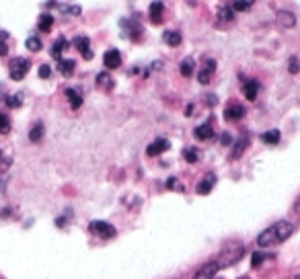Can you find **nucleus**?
Instances as JSON below:
<instances>
[{
  "label": "nucleus",
  "instance_id": "f257e3e1",
  "mask_svg": "<svg viewBox=\"0 0 300 279\" xmlns=\"http://www.w3.org/2000/svg\"><path fill=\"white\" fill-rule=\"evenodd\" d=\"M294 232V224H290V222L282 220V222H276L274 226H269L267 230H263L259 236H257V244L267 249V246H276L284 240H288Z\"/></svg>",
  "mask_w": 300,
  "mask_h": 279
},
{
  "label": "nucleus",
  "instance_id": "f03ea898",
  "mask_svg": "<svg viewBox=\"0 0 300 279\" xmlns=\"http://www.w3.org/2000/svg\"><path fill=\"white\" fill-rule=\"evenodd\" d=\"M243 255H245V246L241 244V242H228V244H224V249L218 253V257H216V265L218 267H232L234 263H238L241 259H243Z\"/></svg>",
  "mask_w": 300,
  "mask_h": 279
},
{
  "label": "nucleus",
  "instance_id": "7ed1b4c3",
  "mask_svg": "<svg viewBox=\"0 0 300 279\" xmlns=\"http://www.w3.org/2000/svg\"><path fill=\"white\" fill-rule=\"evenodd\" d=\"M29 70H31V62L27 58H13L9 64V72L13 80H23Z\"/></svg>",
  "mask_w": 300,
  "mask_h": 279
},
{
  "label": "nucleus",
  "instance_id": "20e7f679",
  "mask_svg": "<svg viewBox=\"0 0 300 279\" xmlns=\"http://www.w3.org/2000/svg\"><path fill=\"white\" fill-rule=\"evenodd\" d=\"M91 232L95 234V236H99V238H105V240H109V238H113L115 234H117V230L109 224V222H91Z\"/></svg>",
  "mask_w": 300,
  "mask_h": 279
},
{
  "label": "nucleus",
  "instance_id": "39448f33",
  "mask_svg": "<svg viewBox=\"0 0 300 279\" xmlns=\"http://www.w3.org/2000/svg\"><path fill=\"white\" fill-rule=\"evenodd\" d=\"M245 117V107L241 103H228V107L224 109V119L226 121H238Z\"/></svg>",
  "mask_w": 300,
  "mask_h": 279
},
{
  "label": "nucleus",
  "instance_id": "423d86ee",
  "mask_svg": "<svg viewBox=\"0 0 300 279\" xmlns=\"http://www.w3.org/2000/svg\"><path fill=\"white\" fill-rule=\"evenodd\" d=\"M103 64H105L107 70H117V68L122 66V53H119L117 49H109V51H105V55H103Z\"/></svg>",
  "mask_w": 300,
  "mask_h": 279
},
{
  "label": "nucleus",
  "instance_id": "0eeeda50",
  "mask_svg": "<svg viewBox=\"0 0 300 279\" xmlns=\"http://www.w3.org/2000/svg\"><path fill=\"white\" fill-rule=\"evenodd\" d=\"M214 70H216V62L210 60V58H206V60H204V68L199 70V74H197L199 82H202V84H208L210 78H212V72H214Z\"/></svg>",
  "mask_w": 300,
  "mask_h": 279
},
{
  "label": "nucleus",
  "instance_id": "6e6552de",
  "mask_svg": "<svg viewBox=\"0 0 300 279\" xmlns=\"http://www.w3.org/2000/svg\"><path fill=\"white\" fill-rule=\"evenodd\" d=\"M218 269H220V267H218L216 263H208V265H204L202 269L195 273L193 279H220V277H216V271H218Z\"/></svg>",
  "mask_w": 300,
  "mask_h": 279
},
{
  "label": "nucleus",
  "instance_id": "1a4fd4ad",
  "mask_svg": "<svg viewBox=\"0 0 300 279\" xmlns=\"http://www.w3.org/2000/svg\"><path fill=\"white\" fill-rule=\"evenodd\" d=\"M169 146H171V144H169L167 140L159 138V140H155L153 144L146 148V154H148V156H159V154H163L165 150H169Z\"/></svg>",
  "mask_w": 300,
  "mask_h": 279
},
{
  "label": "nucleus",
  "instance_id": "9d476101",
  "mask_svg": "<svg viewBox=\"0 0 300 279\" xmlns=\"http://www.w3.org/2000/svg\"><path fill=\"white\" fill-rule=\"evenodd\" d=\"M214 185H216V175L214 173H208L206 179L197 185V195H208L214 189Z\"/></svg>",
  "mask_w": 300,
  "mask_h": 279
},
{
  "label": "nucleus",
  "instance_id": "9b49d317",
  "mask_svg": "<svg viewBox=\"0 0 300 279\" xmlns=\"http://www.w3.org/2000/svg\"><path fill=\"white\" fill-rule=\"evenodd\" d=\"M74 45H76V49L84 55L86 60H91V58H93V51H91V41H88V37H76V39H74Z\"/></svg>",
  "mask_w": 300,
  "mask_h": 279
},
{
  "label": "nucleus",
  "instance_id": "f8f14e48",
  "mask_svg": "<svg viewBox=\"0 0 300 279\" xmlns=\"http://www.w3.org/2000/svg\"><path fill=\"white\" fill-rule=\"evenodd\" d=\"M257 90H259V82H257V80H249V82H245V86H243V92H245V97H247L249 101H255V99H257Z\"/></svg>",
  "mask_w": 300,
  "mask_h": 279
},
{
  "label": "nucleus",
  "instance_id": "ddd939ff",
  "mask_svg": "<svg viewBox=\"0 0 300 279\" xmlns=\"http://www.w3.org/2000/svg\"><path fill=\"white\" fill-rule=\"evenodd\" d=\"M278 23H280L282 27H286V29H292V27L296 25V17H294L292 13H288V11H280V13H278Z\"/></svg>",
  "mask_w": 300,
  "mask_h": 279
},
{
  "label": "nucleus",
  "instance_id": "4468645a",
  "mask_svg": "<svg viewBox=\"0 0 300 279\" xmlns=\"http://www.w3.org/2000/svg\"><path fill=\"white\" fill-rule=\"evenodd\" d=\"M193 136H195L197 140H210V138L214 136V130H212V126H210V123H204V126L195 128Z\"/></svg>",
  "mask_w": 300,
  "mask_h": 279
},
{
  "label": "nucleus",
  "instance_id": "2eb2a0df",
  "mask_svg": "<svg viewBox=\"0 0 300 279\" xmlns=\"http://www.w3.org/2000/svg\"><path fill=\"white\" fill-rule=\"evenodd\" d=\"M163 11H165L163 3H153V5H150V21L161 23L163 21Z\"/></svg>",
  "mask_w": 300,
  "mask_h": 279
},
{
  "label": "nucleus",
  "instance_id": "dca6fc26",
  "mask_svg": "<svg viewBox=\"0 0 300 279\" xmlns=\"http://www.w3.org/2000/svg\"><path fill=\"white\" fill-rule=\"evenodd\" d=\"M247 146H249V138H245V136H243V138H238V140H236V144H234V148H232V154H230V158H232V160L241 158Z\"/></svg>",
  "mask_w": 300,
  "mask_h": 279
},
{
  "label": "nucleus",
  "instance_id": "f3484780",
  "mask_svg": "<svg viewBox=\"0 0 300 279\" xmlns=\"http://www.w3.org/2000/svg\"><path fill=\"white\" fill-rule=\"evenodd\" d=\"M68 47V41L64 39V37H60L56 43H54V47H52V55H54V58L60 62L62 60V49H66Z\"/></svg>",
  "mask_w": 300,
  "mask_h": 279
},
{
  "label": "nucleus",
  "instance_id": "a211bd4d",
  "mask_svg": "<svg viewBox=\"0 0 300 279\" xmlns=\"http://www.w3.org/2000/svg\"><path fill=\"white\" fill-rule=\"evenodd\" d=\"M52 25H54V17L52 15H41L39 19H37V27H39V31H49L52 29Z\"/></svg>",
  "mask_w": 300,
  "mask_h": 279
},
{
  "label": "nucleus",
  "instance_id": "6ab92c4d",
  "mask_svg": "<svg viewBox=\"0 0 300 279\" xmlns=\"http://www.w3.org/2000/svg\"><path fill=\"white\" fill-rule=\"evenodd\" d=\"M163 39H165V43H169L171 47H177V45L181 43V35H179L177 31H165V33H163Z\"/></svg>",
  "mask_w": 300,
  "mask_h": 279
},
{
  "label": "nucleus",
  "instance_id": "aec40b11",
  "mask_svg": "<svg viewBox=\"0 0 300 279\" xmlns=\"http://www.w3.org/2000/svg\"><path fill=\"white\" fill-rule=\"evenodd\" d=\"M66 95H68V99L72 103V109H78L82 105V97H80V92L76 88H66Z\"/></svg>",
  "mask_w": 300,
  "mask_h": 279
},
{
  "label": "nucleus",
  "instance_id": "412c9836",
  "mask_svg": "<svg viewBox=\"0 0 300 279\" xmlns=\"http://www.w3.org/2000/svg\"><path fill=\"white\" fill-rule=\"evenodd\" d=\"M43 132H45V130H43V123L37 121V123L31 128V132H29V140H31V142H39V140L43 138Z\"/></svg>",
  "mask_w": 300,
  "mask_h": 279
},
{
  "label": "nucleus",
  "instance_id": "4be33fe9",
  "mask_svg": "<svg viewBox=\"0 0 300 279\" xmlns=\"http://www.w3.org/2000/svg\"><path fill=\"white\" fill-rule=\"evenodd\" d=\"M74 66H76V64H74L72 60H60V62H58V70H60L64 76H70V74L74 72Z\"/></svg>",
  "mask_w": 300,
  "mask_h": 279
},
{
  "label": "nucleus",
  "instance_id": "5701e85b",
  "mask_svg": "<svg viewBox=\"0 0 300 279\" xmlns=\"http://www.w3.org/2000/svg\"><path fill=\"white\" fill-rule=\"evenodd\" d=\"M97 84H99V86H103V88H107V90H111V88H113V80L109 78V74H107V72H101V74L97 76Z\"/></svg>",
  "mask_w": 300,
  "mask_h": 279
},
{
  "label": "nucleus",
  "instance_id": "b1692460",
  "mask_svg": "<svg viewBox=\"0 0 300 279\" xmlns=\"http://www.w3.org/2000/svg\"><path fill=\"white\" fill-rule=\"evenodd\" d=\"M261 140L265 142V144H278V140H280V132L278 130H272V132H265L263 136H261Z\"/></svg>",
  "mask_w": 300,
  "mask_h": 279
},
{
  "label": "nucleus",
  "instance_id": "393cba45",
  "mask_svg": "<svg viewBox=\"0 0 300 279\" xmlns=\"http://www.w3.org/2000/svg\"><path fill=\"white\" fill-rule=\"evenodd\" d=\"M232 7H222L220 9V13H218V19L222 21V23H230L232 21Z\"/></svg>",
  "mask_w": 300,
  "mask_h": 279
},
{
  "label": "nucleus",
  "instance_id": "a878e982",
  "mask_svg": "<svg viewBox=\"0 0 300 279\" xmlns=\"http://www.w3.org/2000/svg\"><path fill=\"white\" fill-rule=\"evenodd\" d=\"M179 70H181L183 76H191V74H193V60H189V58L183 60L181 66H179Z\"/></svg>",
  "mask_w": 300,
  "mask_h": 279
},
{
  "label": "nucleus",
  "instance_id": "bb28decb",
  "mask_svg": "<svg viewBox=\"0 0 300 279\" xmlns=\"http://www.w3.org/2000/svg\"><path fill=\"white\" fill-rule=\"evenodd\" d=\"M183 156H185V160L191 162V164L199 160V152H197L195 148H185V150H183Z\"/></svg>",
  "mask_w": 300,
  "mask_h": 279
},
{
  "label": "nucleus",
  "instance_id": "cd10ccee",
  "mask_svg": "<svg viewBox=\"0 0 300 279\" xmlns=\"http://www.w3.org/2000/svg\"><path fill=\"white\" fill-rule=\"evenodd\" d=\"M0 132H3V134L11 132V119H9L7 113H0Z\"/></svg>",
  "mask_w": 300,
  "mask_h": 279
},
{
  "label": "nucleus",
  "instance_id": "c85d7f7f",
  "mask_svg": "<svg viewBox=\"0 0 300 279\" xmlns=\"http://www.w3.org/2000/svg\"><path fill=\"white\" fill-rule=\"evenodd\" d=\"M25 45H27L29 51H39V49H41V39H39V37H29Z\"/></svg>",
  "mask_w": 300,
  "mask_h": 279
},
{
  "label": "nucleus",
  "instance_id": "c756f323",
  "mask_svg": "<svg viewBox=\"0 0 300 279\" xmlns=\"http://www.w3.org/2000/svg\"><path fill=\"white\" fill-rule=\"evenodd\" d=\"M7 105L13 107V109H19L23 105V97L21 95H11V97H7Z\"/></svg>",
  "mask_w": 300,
  "mask_h": 279
},
{
  "label": "nucleus",
  "instance_id": "7c9ffc66",
  "mask_svg": "<svg viewBox=\"0 0 300 279\" xmlns=\"http://www.w3.org/2000/svg\"><path fill=\"white\" fill-rule=\"evenodd\" d=\"M251 7H253L251 0H236V3H232V9H236V11H249Z\"/></svg>",
  "mask_w": 300,
  "mask_h": 279
},
{
  "label": "nucleus",
  "instance_id": "2f4dec72",
  "mask_svg": "<svg viewBox=\"0 0 300 279\" xmlns=\"http://www.w3.org/2000/svg\"><path fill=\"white\" fill-rule=\"evenodd\" d=\"M7 37H9L7 33H0V55H7V53H9V45H7V41H5Z\"/></svg>",
  "mask_w": 300,
  "mask_h": 279
},
{
  "label": "nucleus",
  "instance_id": "473e14b6",
  "mask_svg": "<svg viewBox=\"0 0 300 279\" xmlns=\"http://www.w3.org/2000/svg\"><path fill=\"white\" fill-rule=\"evenodd\" d=\"M263 261H265V255L263 253H253V257H251V265L253 267H259Z\"/></svg>",
  "mask_w": 300,
  "mask_h": 279
},
{
  "label": "nucleus",
  "instance_id": "72a5a7b5",
  "mask_svg": "<svg viewBox=\"0 0 300 279\" xmlns=\"http://www.w3.org/2000/svg\"><path fill=\"white\" fill-rule=\"evenodd\" d=\"M298 70H300V62H298V58H294V55H292V58H290V72L298 74Z\"/></svg>",
  "mask_w": 300,
  "mask_h": 279
},
{
  "label": "nucleus",
  "instance_id": "f704fd0d",
  "mask_svg": "<svg viewBox=\"0 0 300 279\" xmlns=\"http://www.w3.org/2000/svg\"><path fill=\"white\" fill-rule=\"evenodd\" d=\"M49 74H52V68H49L47 64H43V66L39 68V76H41V78H49Z\"/></svg>",
  "mask_w": 300,
  "mask_h": 279
},
{
  "label": "nucleus",
  "instance_id": "c9c22d12",
  "mask_svg": "<svg viewBox=\"0 0 300 279\" xmlns=\"http://www.w3.org/2000/svg\"><path fill=\"white\" fill-rule=\"evenodd\" d=\"M206 101H208L210 105H216V103H218V99H216L214 95H208V97H206Z\"/></svg>",
  "mask_w": 300,
  "mask_h": 279
},
{
  "label": "nucleus",
  "instance_id": "e433bc0d",
  "mask_svg": "<svg viewBox=\"0 0 300 279\" xmlns=\"http://www.w3.org/2000/svg\"><path fill=\"white\" fill-rule=\"evenodd\" d=\"M294 211H296V213L300 215V195H298V199L294 201Z\"/></svg>",
  "mask_w": 300,
  "mask_h": 279
},
{
  "label": "nucleus",
  "instance_id": "4c0bfd02",
  "mask_svg": "<svg viewBox=\"0 0 300 279\" xmlns=\"http://www.w3.org/2000/svg\"><path fill=\"white\" fill-rule=\"evenodd\" d=\"M222 144H226V146L230 144V136L228 134H222Z\"/></svg>",
  "mask_w": 300,
  "mask_h": 279
},
{
  "label": "nucleus",
  "instance_id": "58836bf2",
  "mask_svg": "<svg viewBox=\"0 0 300 279\" xmlns=\"http://www.w3.org/2000/svg\"><path fill=\"white\" fill-rule=\"evenodd\" d=\"M0 160H3V152H0Z\"/></svg>",
  "mask_w": 300,
  "mask_h": 279
},
{
  "label": "nucleus",
  "instance_id": "ea45409f",
  "mask_svg": "<svg viewBox=\"0 0 300 279\" xmlns=\"http://www.w3.org/2000/svg\"><path fill=\"white\" fill-rule=\"evenodd\" d=\"M238 279H249V277H238Z\"/></svg>",
  "mask_w": 300,
  "mask_h": 279
},
{
  "label": "nucleus",
  "instance_id": "a19ab883",
  "mask_svg": "<svg viewBox=\"0 0 300 279\" xmlns=\"http://www.w3.org/2000/svg\"><path fill=\"white\" fill-rule=\"evenodd\" d=\"M296 279H300V275H298V277H296Z\"/></svg>",
  "mask_w": 300,
  "mask_h": 279
}]
</instances>
